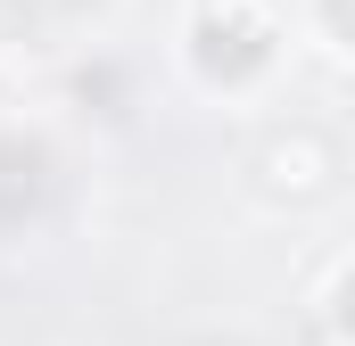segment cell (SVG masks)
Here are the masks:
<instances>
[{
    "instance_id": "cell-2",
    "label": "cell",
    "mask_w": 355,
    "mask_h": 346,
    "mask_svg": "<svg viewBox=\"0 0 355 346\" xmlns=\"http://www.w3.org/2000/svg\"><path fill=\"white\" fill-rule=\"evenodd\" d=\"M50 190H58V149L42 140V132H0V231H17V223H33L42 206H50Z\"/></svg>"
},
{
    "instance_id": "cell-4",
    "label": "cell",
    "mask_w": 355,
    "mask_h": 346,
    "mask_svg": "<svg viewBox=\"0 0 355 346\" xmlns=\"http://www.w3.org/2000/svg\"><path fill=\"white\" fill-rule=\"evenodd\" d=\"M314 17H322V42L347 50V0H314Z\"/></svg>"
},
{
    "instance_id": "cell-1",
    "label": "cell",
    "mask_w": 355,
    "mask_h": 346,
    "mask_svg": "<svg viewBox=\"0 0 355 346\" xmlns=\"http://www.w3.org/2000/svg\"><path fill=\"white\" fill-rule=\"evenodd\" d=\"M281 58V8L272 0H198L190 8V66L207 91H248Z\"/></svg>"
},
{
    "instance_id": "cell-3",
    "label": "cell",
    "mask_w": 355,
    "mask_h": 346,
    "mask_svg": "<svg viewBox=\"0 0 355 346\" xmlns=\"http://www.w3.org/2000/svg\"><path fill=\"white\" fill-rule=\"evenodd\" d=\"M257 173H265V190L272 198H322L331 190V173H339V149L322 140V132H281L265 157H257Z\"/></svg>"
}]
</instances>
